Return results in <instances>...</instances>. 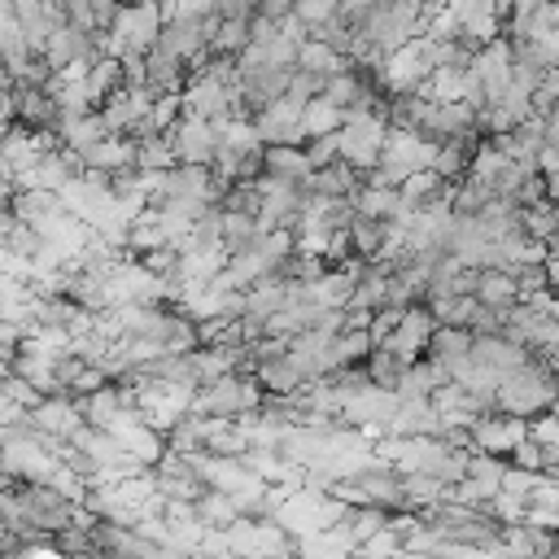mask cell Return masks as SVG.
Segmentation results:
<instances>
[{
    "label": "cell",
    "mask_w": 559,
    "mask_h": 559,
    "mask_svg": "<svg viewBox=\"0 0 559 559\" xmlns=\"http://www.w3.org/2000/svg\"><path fill=\"white\" fill-rule=\"evenodd\" d=\"M524 432H528V441H533V445H559V424H555V415H550V411L528 415V419H524Z\"/></svg>",
    "instance_id": "obj_24"
},
{
    "label": "cell",
    "mask_w": 559,
    "mask_h": 559,
    "mask_svg": "<svg viewBox=\"0 0 559 559\" xmlns=\"http://www.w3.org/2000/svg\"><path fill=\"white\" fill-rule=\"evenodd\" d=\"M245 44H249V17H218V26H214V35H210V48H205V52L236 57Z\"/></svg>",
    "instance_id": "obj_19"
},
{
    "label": "cell",
    "mask_w": 559,
    "mask_h": 559,
    "mask_svg": "<svg viewBox=\"0 0 559 559\" xmlns=\"http://www.w3.org/2000/svg\"><path fill=\"white\" fill-rule=\"evenodd\" d=\"M428 358L441 367L445 380H454V376L472 362V332H467V328H445V323H437L432 336H428Z\"/></svg>",
    "instance_id": "obj_8"
},
{
    "label": "cell",
    "mask_w": 559,
    "mask_h": 559,
    "mask_svg": "<svg viewBox=\"0 0 559 559\" xmlns=\"http://www.w3.org/2000/svg\"><path fill=\"white\" fill-rule=\"evenodd\" d=\"M74 57H92V35H87V31H74L70 22H57V26L48 31L44 48H39V61H44L48 70H61V66L74 61Z\"/></svg>",
    "instance_id": "obj_9"
},
{
    "label": "cell",
    "mask_w": 559,
    "mask_h": 559,
    "mask_svg": "<svg viewBox=\"0 0 559 559\" xmlns=\"http://www.w3.org/2000/svg\"><path fill=\"white\" fill-rule=\"evenodd\" d=\"M262 170L266 175H280V179H288V183H306V175H310V162H306V153H301V144H262Z\"/></svg>",
    "instance_id": "obj_11"
},
{
    "label": "cell",
    "mask_w": 559,
    "mask_h": 559,
    "mask_svg": "<svg viewBox=\"0 0 559 559\" xmlns=\"http://www.w3.org/2000/svg\"><path fill=\"white\" fill-rule=\"evenodd\" d=\"M293 66H297V70H310L314 79H332V74L349 70V57H341V52H332L323 39H310V35H306V39L297 44Z\"/></svg>",
    "instance_id": "obj_13"
},
{
    "label": "cell",
    "mask_w": 559,
    "mask_h": 559,
    "mask_svg": "<svg viewBox=\"0 0 559 559\" xmlns=\"http://www.w3.org/2000/svg\"><path fill=\"white\" fill-rule=\"evenodd\" d=\"M13 13V0H0V17H9Z\"/></svg>",
    "instance_id": "obj_32"
},
{
    "label": "cell",
    "mask_w": 559,
    "mask_h": 559,
    "mask_svg": "<svg viewBox=\"0 0 559 559\" xmlns=\"http://www.w3.org/2000/svg\"><path fill=\"white\" fill-rule=\"evenodd\" d=\"M83 87H87V100H92V109H96L109 92L122 87V66H118L114 57H92V66H87V74H83Z\"/></svg>",
    "instance_id": "obj_18"
},
{
    "label": "cell",
    "mask_w": 559,
    "mask_h": 559,
    "mask_svg": "<svg viewBox=\"0 0 559 559\" xmlns=\"http://www.w3.org/2000/svg\"><path fill=\"white\" fill-rule=\"evenodd\" d=\"M166 140H170V148H175V162H183V166H210V157H214V148H218V127H214L210 118H188V114H179L175 127L166 131Z\"/></svg>",
    "instance_id": "obj_2"
},
{
    "label": "cell",
    "mask_w": 559,
    "mask_h": 559,
    "mask_svg": "<svg viewBox=\"0 0 559 559\" xmlns=\"http://www.w3.org/2000/svg\"><path fill=\"white\" fill-rule=\"evenodd\" d=\"M0 393H4V402L22 406V411H31V406L44 397V393H39L31 380H22V376H13V371H9V376H0Z\"/></svg>",
    "instance_id": "obj_23"
},
{
    "label": "cell",
    "mask_w": 559,
    "mask_h": 559,
    "mask_svg": "<svg viewBox=\"0 0 559 559\" xmlns=\"http://www.w3.org/2000/svg\"><path fill=\"white\" fill-rule=\"evenodd\" d=\"M476 144H480L476 135H450V140H437L432 170H437L441 179H459V175H467V162H472Z\"/></svg>",
    "instance_id": "obj_15"
},
{
    "label": "cell",
    "mask_w": 559,
    "mask_h": 559,
    "mask_svg": "<svg viewBox=\"0 0 559 559\" xmlns=\"http://www.w3.org/2000/svg\"><path fill=\"white\" fill-rule=\"evenodd\" d=\"M319 87H323V79H314L310 70H297V66H293V74H288V87H284V92H288L293 100H310V96H319Z\"/></svg>",
    "instance_id": "obj_27"
},
{
    "label": "cell",
    "mask_w": 559,
    "mask_h": 559,
    "mask_svg": "<svg viewBox=\"0 0 559 559\" xmlns=\"http://www.w3.org/2000/svg\"><path fill=\"white\" fill-rule=\"evenodd\" d=\"M354 188H358V170L345 166L341 157L328 162V166H314L306 175V183H301V192H314V197H349Z\"/></svg>",
    "instance_id": "obj_10"
},
{
    "label": "cell",
    "mask_w": 559,
    "mask_h": 559,
    "mask_svg": "<svg viewBox=\"0 0 559 559\" xmlns=\"http://www.w3.org/2000/svg\"><path fill=\"white\" fill-rule=\"evenodd\" d=\"M109 31L127 44V48H153V39H157V31H162V9H157V0H122L118 4V13H114V22H109Z\"/></svg>",
    "instance_id": "obj_5"
},
{
    "label": "cell",
    "mask_w": 559,
    "mask_h": 559,
    "mask_svg": "<svg viewBox=\"0 0 559 559\" xmlns=\"http://www.w3.org/2000/svg\"><path fill=\"white\" fill-rule=\"evenodd\" d=\"M472 297H476L480 306H489V310H507V306H515V301H520L511 271H502V266H480Z\"/></svg>",
    "instance_id": "obj_12"
},
{
    "label": "cell",
    "mask_w": 559,
    "mask_h": 559,
    "mask_svg": "<svg viewBox=\"0 0 559 559\" xmlns=\"http://www.w3.org/2000/svg\"><path fill=\"white\" fill-rule=\"evenodd\" d=\"M520 231L533 240H555V205L550 201L520 205Z\"/></svg>",
    "instance_id": "obj_22"
},
{
    "label": "cell",
    "mask_w": 559,
    "mask_h": 559,
    "mask_svg": "<svg viewBox=\"0 0 559 559\" xmlns=\"http://www.w3.org/2000/svg\"><path fill=\"white\" fill-rule=\"evenodd\" d=\"M118 4H122V0H87V17H92V31H105V26L114 22Z\"/></svg>",
    "instance_id": "obj_28"
},
{
    "label": "cell",
    "mask_w": 559,
    "mask_h": 559,
    "mask_svg": "<svg viewBox=\"0 0 559 559\" xmlns=\"http://www.w3.org/2000/svg\"><path fill=\"white\" fill-rule=\"evenodd\" d=\"M301 153H306L310 170H314V166H328V162H336V131H332V135H310V140L301 144Z\"/></svg>",
    "instance_id": "obj_26"
},
{
    "label": "cell",
    "mask_w": 559,
    "mask_h": 559,
    "mask_svg": "<svg viewBox=\"0 0 559 559\" xmlns=\"http://www.w3.org/2000/svg\"><path fill=\"white\" fill-rule=\"evenodd\" d=\"M258 17H266V22H280L284 13H293V0H258V9H253Z\"/></svg>",
    "instance_id": "obj_31"
},
{
    "label": "cell",
    "mask_w": 559,
    "mask_h": 559,
    "mask_svg": "<svg viewBox=\"0 0 559 559\" xmlns=\"http://www.w3.org/2000/svg\"><path fill=\"white\" fill-rule=\"evenodd\" d=\"M79 424H83V415H79V406H74L66 393L39 397V402L26 411V428H31V432H44V437H61V441H66Z\"/></svg>",
    "instance_id": "obj_7"
},
{
    "label": "cell",
    "mask_w": 559,
    "mask_h": 559,
    "mask_svg": "<svg viewBox=\"0 0 559 559\" xmlns=\"http://www.w3.org/2000/svg\"><path fill=\"white\" fill-rule=\"evenodd\" d=\"M528 432H524V419L520 415H498V419H489L485 411L467 424V445L472 450H485V454H502L507 459V450L511 445H520Z\"/></svg>",
    "instance_id": "obj_6"
},
{
    "label": "cell",
    "mask_w": 559,
    "mask_h": 559,
    "mask_svg": "<svg viewBox=\"0 0 559 559\" xmlns=\"http://www.w3.org/2000/svg\"><path fill=\"white\" fill-rule=\"evenodd\" d=\"M74 406H79V415H83V424H92V428H105L122 406H127V397H122V389L118 384H100V389H92V393H83V397H74Z\"/></svg>",
    "instance_id": "obj_14"
},
{
    "label": "cell",
    "mask_w": 559,
    "mask_h": 559,
    "mask_svg": "<svg viewBox=\"0 0 559 559\" xmlns=\"http://www.w3.org/2000/svg\"><path fill=\"white\" fill-rule=\"evenodd\" d=\"M253 380H258V389H266V393H275V397H288V393H297V389L306 384L288 358H266V362H253Z\"/></svg>",
    "instance_id": "obj_16"
},
{
    "label": "cell",
    "mask_w": 559,
    "mask_h": 559,
    "mask_svg": "<svg viewBox=\"0 0 559 559\" xmlns=\"http://www.w3.org/2000/svg\"><path fill=\"white\" fill-rule=\"evenodd\" d=\"M336 13V0H293V17L310 31V26H319V22H328Z\"/></svg>",
    "instance_id": "obj_25"
},
{
    "label": "cell",
    "mask_w": 559,
    "mask_h": 559,
    "mask_svg": "<svg viewBox=\"0 0 559 559\" xmlns=\"http://www.w3.org/2000/svg\"><path fill=\"white\" fill-rule=\"evenodd\" d=\"M301 105L306 100H293L288 92L284 96H275V100H266L258 114H253V131H258V140L262 144H306V135H301Z\"/></svg>",
    "instance_id": "obj_3"
},
{
    "label": "cell",
    "mask_w": 559,
    "mask_h": 559,
    "mask_svg": "<svg viewBox=\"0 0 559 559\" xmlns=\"http://www.w3.org/2000/svg\"><path fill=\"white\" fill-rule=\"evenodd\" d=\"M258 406H262L258 380L236 376V371H227V376H218V380L192 389V411H197V415H249V411H258Z\"/></svg>",
    "instance_id": "obj_1"
},
{
    "label": "cell",
    "mask_w": 559,
    "mask_h": 559,
    "mask_svg": "<svg viewBox=\"0 0 559 559\" xmlns=\"http://www.w3.org/2000/svg\"><path fill=\"white\" fill-rule=\"evenodd\" d=\"M192 507H197V520H201V524H210V528H227L231 520H240L236 502H231L227 493H218V489H205Z\"/></svg>",
    "instance_id": "obj_20"
},
{
    "label": "cell",
    "mask_w": 559,
    "mask_h": 559,
    "mask_svg": "<svg viewBox=\"0 0 559 559\" xmlns=\"http://www.w3.org/2000/svg\"><path fill=\"white\" fill-rule=\"evenodd\" d=\"M170 166H179V162H175V148L166 135L135 140V170H170Z\"/></svg>",
    "instance_id": "obj_21"
},
{
    "label": "cell",
    "mask_w": 559,
    "mask_h": 559,
    "mask_svg": "<svg viewBox=\"0 0 559 559\" xmlns=\"http://www.w3.org/2000/svg\"><path fill=\"white\" fill-rule=\"evenodd\" d=\"M258 0H214V17H253Z\"/></svg>",
    "instance_id": "obj_29"
},
{
    "label": "cell",
    "mask_w": 559,
    "mask_h": 559,
    "mask_svg": "<svg viewBox=\"0 0 559 559\" xmlns=\"http://www.w3.org/2000/svg\"><path fill=\"white\" fill-rule=\"evenodd\" d=\"M432 314H428V306H419V301H411V306H402V319H397V328L380 341L397 362H415L424 349H428V336H432Z\"/></svg>",
    "instance_id": "obj_4"
},
{
    "label": "cell",
    "mask_w": 559,
    "mask_h": 559,
    "mask_svg": "<svg viewBox=\"0 0 559 559\" xmlns=\"http://www.w3.org/2000/svg\"><path fill=\"white\" fill-rule=\"evenodd\" d=\"M376 4H384V0H336V13H341L345 22H358V17H367Z\"/></svg>",
    "instance_id": "obj_30"
},
{
    "label": "cell",
    "mask_w": 559,
    "mask_h": 559,
    "mask_svg": "<svg viewBox=\"0 0 559 559\" xmlns=\"http://www.w3.org/2000/svg\"><path fill=\"white\" fill-rule=\"evenodd\" d=\"M301 135L310 140V135H332V131H341V122H345V109H336L332 100H323V96H310L306 105H301Z\"/></svg>",
    "instance_id": "obj_17"
}]
</instances>
